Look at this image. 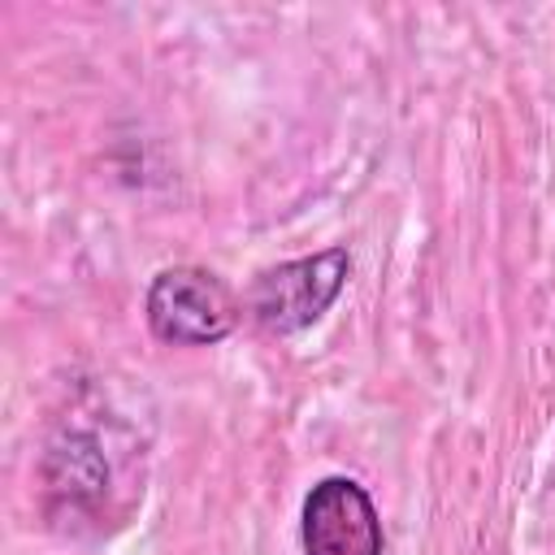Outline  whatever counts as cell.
I'll use <instances>...</instances> for the list:
<instances>
[{
    "mask_svg": "<svg viewBox=\"0 0 555 555\" xmlns=\"http://www.w3.org/2000/svg\"><path fill=\"white\" fill-rule=\"evenodd\" d=\"M347 273H351L347 247H325L317 256L282 260L251 282L247 312L264 334H299L330 312Z\"/></svg>",
    "mask_w": 555,
    "mask_h": 555,
    "instance_id": "cell-1",
    "label": "cell"
},
{
    "mask_svg": "<svg viewBox=\"0 0 555 555\" xmlns=\"http://www.w3.org/2000/svg\"><path fill=\"white\" fill-rule=\"evenodd\" d=\"M143 312L152 334L173 347H208L238 325V304L230 286L199 264L160 269L147 286Z\"/></svg>",
    "mask_w": 555,
    "mask_h": 555,
    "instance_id": "cell-2",
    "label": "cell"
},
{
    "mask_svg": "<svg viewBox=\"0 0 555 555\" xmlns=\"http://www.w3.org/2000/svg\"><path fill=\"white\" fill-rule=\"evenodd\" d=\"M304 555H382L386 533L369 490L351 477H321L299 516Z\"/></svg>",
    "mask_w": 555,
    "mask_h": 555,
    "instance_id": "cell-3",
    "label": "cell"
}]
</instances>
